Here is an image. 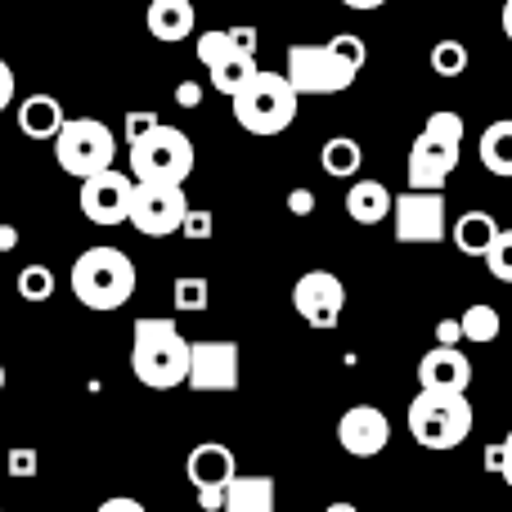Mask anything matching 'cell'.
<instances>
[{
    "label": "cell",
    "mask_w": 512,
    "mask_h": 512,
    "mask_svg": "<svg viewBox=\"0 0 512 512\" xmlns=\"http://www.w3.org/2000/svg\"><path fill=\"white\" fill-rule=\"evenodd\" d=\"M364 59H369V50H364L360 36L337 32L324 45H292L283 77L292 81L297 95H342L364 72Z\"/></svg>",
    "instance_id": "1"
},
{
    "label": "cell",
    "mask_w": 512,
    "mask_h": 512,
    "mask_svg": "<svg viewBox=\"0 0 512 512\" xmlns=\"http://www.w3.org/2000/svg\"><path fill=\"white\" fill-rule=\"evenodd\" d=\"M189 337L171 319L144 315L131 333V373L153 391H171L189 382Z\"/></svg>",
    "instance_id": "2"
},
{
    "label": "cell",
    "mask_w": 512,
    "mask_h": 512,
    "mask_svg": "<svg viewBox=\"0 0 512 512\" xmlns=\"http://www.w3.org/2000/svg\"><path fill=\"white\" fill-rule=\"evenodd\" d=\"M68 283L86 310H122L135 292V261L122 248H86L72 261Z\"/></svg>",
    "instance_id": "3"
},
{
    "label": "cell",
    "mask_w": 512,
    "mask_h": 512,
    "mask_svg": "<svg viewBox=\"0 0 512 512\" xmlns=\"http://www.w3.org/2000/svg\"><path fill=\"white\" fill-rule=\"evenodd\" d=\"M463 135L468 122L459 113H432L409 149V189H445V180L459 171Z\"/></svg>",
    "instance_id": "4"
},
{
    "label": "cell",
    "mask_w": 512,
    "mask_h": 512,
    "mask_svg": "<svg viewBox=\"0 0 512 512\" xmlns=\"http://www.w3.org/2000/svg\"><path fill=\"white\" fill-rule=\"evenodd\" d=\"M409 436L423 450H459L472 436V400L463 391H418L409 400Z\"/></svg>",
    "instance_id": "5"
},
{
    "label": "cell",
    "mask_w": 512,
    "mask_h": 512,
    "mask_svg": "<svg viewBox=\"0 0 512 512\" xmlns=\"http://www.w3.org/2000/svg\"><path fill=\"white\" fill-rule=\"evenodd\" d=\"M230 104H234V122H239L248 135H283L292 122H297L301 95L292 90V81L283 77V72L261 68Z\"/></svg>",
    "instance_id": "6"
},
{
    "label": "cell",
    "mask_w": 512,
    "mask_h": 512,
    "mask_svg": "<svg viewBox=\"0 0 512 512\" xmlns=\"http://www.w3.org/2000/svg\"><path fill=\"white\" fill-rule=\"evenodd\" d=\"M113 158H117V135L108 131L99 117H68L63 131L54 135V162L77 180H90V176H99V171H108Z\"/></svg>",
    "instance_id": "7"
},
{
    "label": "cell",
    "mask_w": 512,
    "mask_h": 512,
    "mask_svg": "<svg viewBox=\"0 0 512 512\" xmlns=\"http://www.w3.org/2000/svg\"><path fill=\"white\" fill-rule=\"evenodd\" d=\"M131 171L153 185H185L194 171V140L180 126L162 122L149 140L131 144Z\"/></svg>",
    "instance_id": "8"
},
{
    "label": "cell",
    "mask_w": 512,
    "mask_h": 512,
    "mask_svg": "<svg viewBox=\"0 0 512 512\" xmlns=\"http://www.w3.org/2000/svg\"><path fill=\"white\" fill-rule=\"evenodd\" d=\"M185 216H189L185 185H153V180H140L126 221H131L144 239H167V234H180Z\"/></svg>",
    "instance_id": "9"
},
{
    "label": "cell",
    "mask_w": 512,
    "mask_h": 512,
    "mask_svg": "<svg viewBox=\"0 0 512 512\" xmlns=\"http://www.w3.org/2000/svg\"><path fill=\"white\" fill-rule=\"evenodd\" d=\"M396 243H441L445 239V194L441 189H405L391 207Z\"/></svg>",
    "instance_id": "10"
},
{
    "label": "cell",
    "mask_w": 512,
    "mask_h": 512,
    "mask_svg": "<svg viewBox=\"0 0 512 512\" xmlns=\"http://www.w3.org/2000/svg\"><path fill=\"white\" fill-rule=\"evenodd\" d=\"M185 472H189V481H194V490H198V508L221 512L225 508V486L239 477V459H234L230 445L203 441V445L189 450Z\"/></svg>",
    "instance_id": "11"
},
{
    "label": "cell",
    "mask_w": 512,
    "mask_h": 512,
    "mask_svg": "<svg viewBox=\"0 0 512 512\" xmlns=\"http://www.w3.org/2000/svg\"><path fill=\"white\" fill-rule=\"evenodd\" d=\"M292 310L310 328H333L346 310V283L333 270H306L292 283Z\"/></svg>",
    "instance_id": "12"
},
{
    "label": "cell",
    "mask_w": 512,
    "mask_h": 512,
    "mask_svg": "<svg viewBox=\"0 0 512 512\" xmlns=\"http://www.w3.org/2000/svg\"><path fill=\"white\" fill-rule=\"evenodd\" d=\"M131 198H135V180L117 167L81 180V216L90 225H104V230L108 225H122L131 216Z\"/></svg>",
    "instance_id": "13"
},
{
    "label": "cell",
    "mask_w": 512,
    "mask_h": 512,
    "mask_svg": "<svg viewBox=\"0 0 512 512\" xmlns=\"http://www.w3.org/2000/svg\"><path fill=\"white\" fill-rule=\"evenodd\" d=\"M239 342H194L189 346V387L194 391H234L239 387Z\"/></svg>",
    "instance_id": "14"
},
{
    "label": "cell",
    "mask_w": 512,
    "mask_h": 512,
    "mask_svg": "<svg viewBox=\"0 0 512 512\" xmlns=\"http://www.w3.org/2000/svg\"><path fill=\"white\" fill-rule=\"evenodd\" d=\"M387 441H391V423L382 409L351 405L337 418V445H342L351 459H373V454L387 450Z\"/></svg>",
    "instance_id": "15"
},
{
    "label": "cell",
    "mask_w": 512,
    "mask_h": 512,
    "mask_svg": "<svg viewBox=\"0 0 512 512\" xmlns=\"http://www.w3.org/2000/svg\"><path fill=\"white\" fill-rule=\"evenodd\" d=\"M418 387L423 391H463L472 387V360L459 346H432V351L418 360Z\"/></svg>",
    "instance_id": "16"
},
{
    "label": "cell",
    "mask_w": 512,
    "mask_h": 512,
    "mask_svg": "<svg viewBox=\"0 0 512 512\" xmlns=\"http://www.w3.org/2000/svg\"><path fill=\"white\" fill-rule=\"evenodd\" d=\"M63 122H68V113H63V104L54 95H27L18 104V131L27 140H54L63 131Z\"/></svg>",
    "instance_id": "17"
},
{
    "label": "cell",
    "mask_w": 512,
    "mask_h": 512,
    "mask_svg": "<svg viewBox=\"0 0 512 512\" xmlns=\"http://www.w3.org/2000/svg\"><path fill=\"white\" fill-rule=\"evenodd\" d=\"M391 207H396V198H391V189L382 180H355L346 189V216L355 225H382L391 216Z\"/></svg>",
    "instance_id": "18"
},
{
    "label": "cell",
    "mask_w": 512,
    "mask_h": 512,
    "mask_svg": "<svg viewBox=\"0 0 512 512\" xmlns=\"http://www.w3.org/2000/svg\"><path fill=\"white\" fill-rule=\"evenodd\" d=\"M221 512H274V477L239 472V477L225 486V508Z\"/></svg>",
    "instance_id": "19"
},
{
    "label": "cell",
    "mask_w": 512,
    "mask_h": 512,
    "mask_svg": "<svg viewBox=\"0 0 512 512\" xmlns=\"http://www.w3.org/2000/svg\"><path fill=\"white\" fill-rule=\"evenodd\" d=\"M144 23H149V32L158 36V41L176 45V41H185V36H194V5H189V0H153Z\"/></svg>",
    "instance_id": "20"
},
{
    "label": "cell",
    "mask_w": 512,
    "mask_h": 512,
    "mask_svg": "<svg viewBox=\"0 0 512 512\" xmlns=\"http://www.w3.org/2000/svg\"><path fill=\"white\" fill-rule=\"evenodd\" d=\"M499 239V221L490 212H463L454 221V248L463 256H486Z\"/></svg>",
    "instance_id": "21"
},
{
    "label": "cell",
    "mask_w": 512,
    "mask_h": 512,
    "mask_svg": "<svg viewBox=\"0 0 512 512\" xmlns=\"http://www.w3.org/2000/svg\"><path fill=\"white\" fill-rule=\"evenodd\" d=\"M481 167L499 180H512V117H499L481 131Z\"/></svg>",
    "instance_id": "22"
},
{
    "label": "cell",
    "mask_w": 512,
    "mask_h": 512,
    "mask_svg": "<svg viewBox=\"0 0 512 512\" xmlns=\"http://www.w3.org/2000/svg\"><path fill=\"white\" fill-rule=\"evenodd\" d=\"M319 167H324V176H333V180H355L360 167H364L360 140H351V135H333V140L319 149Z\"/></svg>",
    "instance_id": "23"
},
{
    "label": "cell",
    "mask_w": 512,
    "mask_h": 512,
    "mask_svg": "<svg viewBox=\"0 0 512 512\" xmlns=\"http://www.w3.org/2000/svg\"><path fill=\"white\" fill-rule=\"evenodd\" d=\"M256 72H261V68H256V54L239 50L234 59H225L221 68H212V90H221V95H230V99H234V95H239V90L256 77Z\"/></svg>",
    "instance_id": "24"
},
{
    "label": "cell",
    "mask_w": 512,
    "mask_h": 512,
    "mask_svg": "<svg viewBox=\"0 0 512 512\" xmlns=\"http://www.w3.org/2000/svg\"><path fill=\"white\" fill-rule=\"evenodd\" d=\"M463 342H495L499 337V328H504V319H499V310L495 306H486V301H477V306H468L463 310Z\"/></svg>",
    "instance_id": "25"
},
{
    "label": "cell",
    "mask_w": 512,
    "mask_h": 512,
    "mask_svg": "<svg viewBox=\"0 0 512 512\" xmlns=\"http://www.w3.org/2000/svg\"><path fill=\"white\" fill-rule=\"evenodd\" d=\"M239 50H243V45L234 41V27H230V32H203V36L194 41V54H198V63H203L207 72L221 68V63L234 59ZM248 54H252V50H248Z\"/></svg>",
    "instance_id": "26"
},
{
    "label": "cell",
    "mask_w": 512,
    "mask_h": 512,
    "mask_svg": "<svg viewBox=\"0 0 512 512\" xmlns=\"http://www.w3.org/2000/svg\"><path fill=\"white\" fill-rule=\"evenodd\" d=\"M18 297L36 301V306L50 301L54 297V270L50 265H23V270H18Z\"/></svg>",
    "instance_id": "27"
},
{
    "label": "cell",
    "mask_w": 512,
    "mask_h": 512,
    "mask_svg": "<svg viewBox=\"0 0 512 512\" xmlns=\"http://www.w3.org/2000/svg\"><path fill=\"white\" fill-rule=\"evenodd\" d=\"M432 72L436 77H463V72H468V45L463 41H436L432 45Z\"/></svg>",
    "instance_id": "28"
},
{
    "label": "cell",
    "mask_w": 512,
    "mask_h": 512,
    "mask_svg": "<svg viewBox=\"0 0 512 512\" xmlns=\"http://www.w3.org/2000/svg\"><path fill=\"white\" fill-rule=\"evenodd\" d=\"M212 306V283L203 279V274H185V279H176V310H189V315H198V310Z\"/></svg>",
    "instance_id": "29"
},
{
    "label": "cell",
    "mask_w": 512,
    "mask_h": 512,
    "mask_svg": "<svg viewBox=\"0 0 512 512\" xmlns=\"http://www.w3.org/2000/svg\"><path fill=\"white\" fill-rule=\"evenodd\" d=\"M486 270L495 274L499 283H512V230H499L495 248L486 252Z\"/></svg>",
    "instance_id": "30"
},
{
    "label": "cell",
    "mask_w": 512,
    "mask_h": 512,
    "mask_svg": "<svg viewBox=\"0 0 512 512\" xmlns=\"http://www.w3.org/2000/svg\"><path fill=\"white\" fill-rule=\"evenodd\" d=\"M36 468H41V454H36L32 445H14V450H9V459H5V472H9V477L27 481V477H36Z\"/></svg>",
    "instance_id": "31"
},
{
    "label": "cell",
    "mask_w": 512,
    "mask_h": 512,
    "mask_svg": "<svg viewBox=\"0 0 512 512\" xmlns=\"http://www.w3.org/2000/svg\"><path fill=\"white\" fill-rule=\"evenodd\" d=\"M486 468L499 472V477H504V486L512 490V432L499 445H490V450H486Z\"/></svg>",
    "instance_id": "32"
},
{
    "label": "cell",
    "mask_w": 512,
    "mask_h": 512,
    "mask_svg": "<svg viewBox=\"0 0 512 512\" xmlns=\"http://www.w3.org/2000/svg\"><path fill=\"white\" fill-rule=\"evenodd\" d=\"M158 126H162L158 113H126V149H131V144H140V140H149Z\"/></svg>",
    "instance_id": "33"
},
{
    "label": "cell",
    "mask_w": 512,
    "mask_h": 512,
    "mask_svg": "<svg viewBox=\"0 0 512 512\" xmlns=\"http://www.w3.org/2000/svg\"><path fill=\"white\" fill-rule=\"evenodd\" d=\"M180 234H185V239H194V243L212 239V212H194V207H189V216H185V225H180Z\"/></svg>",
    "instance_id": "34"
},
{
    "label": "cell",
    "mask_w": 512,
    "mask_h": 512,
    "mask_svg": "<svg viewBox=\"0 0 512 512\" xmlns=\"http://www.w3.org/2000/svg\"><path fill=\"white\" fill-rule=\"evenodd\" d=\"M463 342V324L459 319H441L436 324V346H459Z\"/></svg>",
    "instance_id": "35"
},
{
    "label": "cell",
    "mask_w": 512,
    "mask_h": 512,
    "mask_svg": "<svg viewBox=\"0 0 512 512\" xmlns=\"http://www.w3.org/2000/svg\"><path fill=\"white\" fill-rule=\"evenodd\" d=\"M9 104H14V68L0 59V113H5Z\"/></svg>",
    "instance_id": "36"
},
{
    "label": "cell",
    "mask_w": 512,
    "mask_h": 512,
    "mask_svg": "<svg viewBox=\"0 0 512 512\" xmlns=\"http://www.w3.org/2000/svg\"><path fill=\"white\" fill-rule=\"evenodd\" d=\"M95 512H149L140 504V499H126V495H113V499H104Z\"/></svg>",
    "instance_id": "37"
},
{
    "label": "cell",
    "mask_w": 512,
    "mask_h": 512,
    "mask_svg": "<svg viewBox=\"0 0 512 512\" xmlns=\"http://www.w3.org/2000/svg\"><path fill=\"white\" fill-rule=\"evenodd\" d=\"M288 207H292L297 216H310V212H315V194H310V189H292V194H288Z\"/></svg>",
    "instance_id": "38"
},
{
    "label": "cell",
    "mask_w": 512,
    "mask_h": 512,
    "mask_svg": "<svg viewBox=\"0 0 512 512\" xmlns=\"http://www.w3.org/2000/svg\"><path fill=\"white\" fill-rule=\"evenodd\" d=\"M176 99H180L185 108H198V104H203V86H198V81H180Z\"/></svg>",
    "instance_id": "39"
},
{
    "label": "cell",
    "mask_w": 512,
    "mask_h": 512,
    "mask_svg": "<svg viewBox=\"0 0 512 512\" xmlns=\"http://www.w3.org/2000/svg\"><path fill=\"white\" fill-rule=\"evenodd\" d=\"M18 248V225H0V252H14Z\"/></svg>",
    "instance_id": "40"
},
{
    "label": "cell",
    "mask_w": 512,
    "mask_h": 512,
    "mask_svg": "<svg viewBox=\"0 0 512 512\" xmlns=\"http://www.w3.org/2000/svg\"><path fill=\"white\" fill-rule=\"evenodd\" d=\"M234 41H239L243 50H252V54H256V32H252V27H234Z\"/></svg>",
    "instance_id": "41"
},
{
    "label": "cell",
    "mask_w": 512,
    "mask_h": 512,
    "mask_svg": "<svg viewBox=\"0 0 512 512\" xmlns=\"http://www.w3.org/2000/svg\"><path fill=\"white\" fill-rule=\"evenodd\" d=\"M346 9H360V14H369V9H382L387 0H342Z\"/></svg>",
    "instance_id": "42"
},
{
    "label": "cell",
    "mask_w": 512,
    "mask_h": 512,
    "mask_svg": "<svg viewBox=\"0 0 512 512\" xmlns=\"http://www.w3.org/2000/svg\"><path fill=\"white\" fill-rule=\"evenodd\" d=\"M499 27H504V36L512 41V0H504V14H499Z\"/></svg>",
    "instance_id": "43"
},
{
    "label": "cell",
    "mask_w": 512,
    "mask_h": 512,
    "mask_svg": "<svg viewBox=\"0 0 512 512\" xmlns=\"http://www.w3.org/2000/svg\"><path fill=\"white\" fill-rule=\"evenodd\" d=\"M324 512H360V508H355V504H346V499H337V504H328Z\"/></svg>",
    "instance_id": "44"
},
{
    "label": "cell",
    "mask_w": 512,
    "mask_h": 512,
    "mask_svg": "<svg viewBox=\"0 0 512 512\" xmlns=\"http://www.w3.org/2000/svg\"><path fill=\"white\" fill-rule=\"evenodd\" d=\"M0 391H5V364H0Z\"/></svg>",
    "instance_id": "45"
},
{
    "label": "cell",
    "mask_w": 512,
    "mask_h": 512,
    "mask_svg": "<svg viewBox=\"0 0 512 512\" xmlns=\"http://www.w3.org/2000/svg\"><path fill=\"white\" fill-rule=\"evenodd\" d=\"M0 512H5V508H0Z\"/></svg>",
    "instance_id": "46"
}]
</instances>
